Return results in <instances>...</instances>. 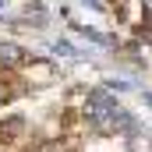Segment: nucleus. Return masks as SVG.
I'll list each match as a JSON object with an SVG mask.
<instances>
[{"mask_svg": "<svg viewBox=\"0 0 152 152\" xmlns=\"http://www.w3.org/2000/svg\"><path fill=\"white\" fill-rule=\"evenodd\" d=\"M21 60H25V57H21V50H18V46L0 42V64H7V67H11V64H21Z\"/></svg>", "mask_w": 152, "mask_h": 152, "instance_id": "f257e3e1", "label": "nucleus"}, {"mask_svg": "<svg viewBox=\"0 0 152 152\" xmlns=\"http://www.w3.org/2000/svg\"><path fill=\"white\" fill-rule=\"evenodd\" d=\"M21 127H25V120H21V117H11L7 124H0V138H18Z\"/></svg>", "mask_w": 152, "mask_h": 152, "instance_id": "f03ea898", "label": "nucleus"}, {"mask_svg": "<svg viewBox=\"0 0 152 152\" xmlns=\"http://www.w3.org/2000/svg\"><path fill=\"white\" fill-rule=\"evenodd\" d=\"M85 4H88V7H103V0H85Z\"/></svg>", "mask_w": 152, "mask_h": 152, "instance_id": "7ed1b4c3", "label": "nucleus"}, {"mask_svg": "<svg viewBox=\"0 0 152 152\" xmlns=\"http://www.w3.org/2000/svg\"><path fill=\"white\" fill-rule=\"evenodd\" d=\"M142 4H145V7H149V11H152V0H142Z\"/></svg>", "mask_w": 152, "mask_h": 152, "instance_id": "20e7f679", "label": "nucleus"}]
</instances>
